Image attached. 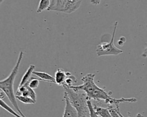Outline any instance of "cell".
<instances>
[{"instance_id": "6da1fadb", "label": "cell", "mask_w": 147, "mask_h": 117, "mask_svg": "<svg viewBox=\"0 0 147 117\" xmlns=\"http://www.w3.org/2000/svg\"><path fill=\"white\" fill-rule=\"evenodd\" d=\"M94 73H87L84 76L81 80L83 84L79 85H72L71 88L81 89L84 91L90 100L93 99L98 102H103L104 103L110 106L114 105L115 107H119V104L123 102L134 103L137 102L135 98L119 99L114 98L110 96V93L107 92L104 89L99 87L94 82Z\"/></svg>"}, {"instance_id": "7a4b0ae2", "label": "cell", "mask_w": 147, "mask_h": 117, "mask_svg": "<svg viewBox=\"0 0 147 117\" xmlns=\"http://www.w3.org/2000/svg\"><path fill=\"white\" fill-rule=\"evenodd\" d=\"M63 87L64 89V96L68 99L71 104L76 109L78 117H90L87 104V102L90 99L86 93L83 90L75 89L66 85Z\"/></svg>"}, {"instance_id": "3957f363", "label": "cell", "mask_w": 147, "mask_h": 117, "mask_svg": "<svg viewBox=\"0 0 147 117\" xmlns=\"http://www.w3.org/2000/svg\"><path fill=\"white\" fill-rule=\"evenodd\" d=\"M23 56H24V52L22 51H21L19 53L16 65L12 69L9 75L5 79L0 81V88L5 92V93L6 94V96L7 97L11 104L15 108L17 111H18V112L20 114H21L22 116L26 117L24 115V114L22 112L21 110L18 107V105L17 102V99L14 92V80L18 72L20 65L21 64Z\"/></svg>"}, {"instance_id": "277c9868", "label": "cell", "mask_w": 147, "mask_h": 117, "mask_svg": "<svg viewBox=\"0 0 147 117\" xmlns=\"http://www.w3.org/2000/svg\"><path fill=\"white\" fill-rule=\"evenodd\" d=\"M83 0H52L48 11L71 14L77 10Z\"/></svg>"}, {"instance_id": "5b68a950", "label": "cell", "mask_w": 147, "mask_h": 117, "mask_svg": "<svg viewBox=\"0 0 147 117\" xmlns=\"http://www.w3.org/2000/svg\"><path fill=\"white\" fill-rule=\"evenodd\" d=\"M118 21L114 23V27L110 41L108 42H102L97 45L96 48V53L98 57L102 56H108V55H118L123 52L121 49L117 48L114 44V41L115 38V34L118 25Z\"/></svg>"}, {"instance_id": "8992f818", "label": "cell", "mask_w": 147, "mask_h": 117, "mask_svg": "<svg viewBox=\"0 0 147 117\" xmlns=\"http://www.w3.org/2000/svg\"><path fill=\"white\" fill-rule=\"evenodd\" d=\"M16 95H22L25 96H29L32 98L36 102V98H37L36 94L34 89L31 88L29 86L28 83H27L26 84L21 87H18L17 90Z\"/></svg>"}, {"instance_id": "52a82bcc", "label": "cell", "mask_w": 147, "mask_h": 117, "mask_svg": "<svg viewBox=\"0 0 147 117\" xmlns=\"http://www.w3.org/2000/svg\"><path fill=\"white\" fill-rule=\"evenodd\" d=\"M69 74V72L65 71L62 68L57 69L55 73V84L58 85L63 86L65 84V80Z\"/></svg>"}, {"instance_id": "ba28073f", "label": "cell", "mask_w": 147, "mask_h": 117, "mask_svg": "<svg viewBox=\"0 0 147 117\" xmlns=\"http://www.w3.org/2000/svg\"><path fill=\"white\" fill-rule=\"evenodd\" d=\"M64 99L65 100V106L63 117H78L76 109L71 104L68 99L65 96H64Z\"/></svg>"}, {"instance_id": "9c48e42d", "label": "cell", "mask_w": 147, "mask_h": 117, "mask_svg": "<svg viewBox=\"0 0 147 117\" xmlns=\"http://www.w3.org/2000/svg\"><path fill=\"white\" fill-rule=\"evenodd\" d=\"M35 68L36 67L34 65L31 64L29 65V68H28V69L26 70V71L25 72L23 76L22 77L18 87H21L29 82V81L32 78V75L33 74V72L34 71Z\"/></svg>"}, {"instance_id": "30bf717a", "label": "cell", "mask_w": 147, "mask_h": 117, "mask_svg": "<svg viewBox=\"0 0 147 117\" xmlns=\"http://www.w3.org/2000/svg\"><path fill=\"white\" fill-rule=\"evenodd\" d=\"M33 75L37 76L40 81H43L48 83H52L55 84V78L51 76V75L44 72H40V71H34Z\"/></svg>"}, {"instance_id": "8fae6325", "label": "cell", "mask_w": 147, "mask_h": 117, "mask_svg": "<svg viewBox=\"0 0 147 117\" xmlns=\"http://www.w3.org/2000/svg\"><path fill=\"white\" fill-rule=\"evenodd\" d=\"M94 108L95 112L100 117H113L108 107L103 108L102 107L97 106L95 104H94Z\"/></svg>"}, {"instance_id": "7c38bea8", "label": "cell", "mask_w": 147, "mask_h": 117, "mask_svg": "<svg viewBox=\"0 0 147 117\" xmlns=\"http://www.w3.org/2000/svg\"><path fill=\"white\" fill-rule=\"evenodd\" d=\"M50 5V0H40L36 12L37 13H40L45 10H48Z\"/></svg>"}, {"instance_id": "4fadbf2b", "label": "cell", "mask_w": 147, "mask_h": 117, "mask_svg": "<svg viewBox=\"0 0 147 117\" xmlns=\"http://www.w3.org/2000/svg\"><path fill=\"white\" fill-rule=\"evenodd\" d=\"M0 101H1V107L3 109H5L6 111H7L8 112H9L10 114H11V115H13L16 117H24L21 114H18L15 111H14L9 106L7 105V104L6 102H5L3 100V99H1Z\"/></svg>"}, {"instance_id": "5bb4252c", "label": "cell", "mask_w": 147, "mask_h": 117, "mask_svg": "<svg viewBox=\"0 0 147 117\" xmlns=\"http://www.w3.org/2000/svg\"><path fill=\"white\" fill-rule=\"evenodd\" d=\"M16 99L19 101L25 104H35L36 101L29 96H25L22 95H16Z\"/></svg>"}, {"instance_id": "9a60e30c", "label": "cell", "mask_w": 147, "mask_h": 117, "mask_svg": "<svg viewBox=\"0 0 147 117\" xmlns=\"http://www.w3.org/2000/svg\"><path fill=\"white\" fill-rule=\"evenodd\" d=\"M78 81L76 78L75 76L72 75L70 72H69V74L65 80V82L64 85H66L68 87H71L74 85V84L76 83ZM63 85V86H64Z\"/></svg>"}, {"instance_id": "2e32d148", "label": "cell", "mask_w": 147, "mask_h": 117, "mask_svg": "<svg viewBox=\"0 0 147 117\" xmlns=\"http://www.w3.org/2000/svg\"><path fill=\"white\" fill-rule=\"evenodd\" d=\"M40 81V80L38 77L37 78V77H32V78L30 79V80L28 82V85L31 88H32L33 89H36L38 87Z\"/></svg>"}, {"instance_id": "e0dca14e", "label": "cell", "mask_w": 147, "mask_h": 117, "mask_svg": "<svg viewBox=\"0 0 147 117\" xmlns=\"http://www.w3.org/2000/svg\"><path fill=\"white\" fill-rule=\"evenodd\" d=\"M88 106L90 110V117H100L99 115L97 114V113L95 112L94 106L92 104V102H91V100H88L87 102Z\"/></svg>"}, {"instance_id": "ac0fdd59", "label": "cell", "mask_w": 147, "mask_h": 117, "mask_svg": "<svg viewBox=\"0 0 147 117\" xmlns=\"http://www.w3.org/2000/svg\"><path fill=\"white\" fill-rule=\"evenodd\" d=\"M146 28H147V25H146ZM145 49L143 51V52L141 54V56L143 57H145L147 58V42L145 43Z\"/></svg>"}, {"instance_id": "d6986e66", "label": "cell", "mask_w": 147, "mask_h": 117, "mask_svg": "<svg viewBox=\"0 0 147 117\" xmlns=\"http://www.w3.org/2000/svg\"><path fill=\"white\" fill-rule=\"evenodd\" d=\"M101 0H90V2L94 5H98L100 4Z\"/></svg>"}, {"instance_id": "ffe728a7", "label": "cell", "mask_w": 147, "mask_h": 117, "mask_svg": "<svg viewBox=\"0 0 147 117\" xmlns=\"http://www.w3.org/2000/svg\"><path fill=\"white\" fill-rule=\"evenodd\" d=\"M5 95H6L5 92L2 89H0V98H1V99H3V98H5Z\"/></svg>"}, {"instance_id": "44dd1931", "label": "cell", "mask_w": 147, "mask_h": 117, "mask_svg": "<svg viewBox=\"0 0 147 117\" xmlns=\"http://www.w3.org/2000/svg\"><path fill=\"white\" fill-rule=\"evenodd\" d=\"M115 108H116V110H117V112H118V114L119 115V116H120L121 117H124V116L122 115V114L121 113L120 111H119V107H115Z\"/></svg>"}, {"instance_id": "7402d4cb", "label": "cell", "mask_w": 147, "mask_h": 117, "mask_svg": "<svg viewBox=\"0 0 147 117\" xmlns=\"http://www.w3.org/2000/svg\"><path fill=\"white\" fill-rule=\"evenodd\" d=\"M136 117H144V116L140 114V113H138L137 115H136Z\"/></svg>"}]
</instances>
